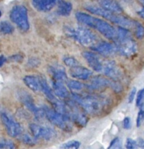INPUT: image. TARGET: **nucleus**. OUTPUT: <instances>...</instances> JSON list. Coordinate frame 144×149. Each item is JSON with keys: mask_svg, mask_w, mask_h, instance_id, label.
Masks as SVG:
<instances>
[{"mask_svg": "<svg viewBox=\"0 0 144 149\" xmlns=\"http://www.w3.org/2000/svg\"><path fill=\"white\" fill-rule=\"evenodd\" d=\"M73 98L85 111L92 115L100 114L104 110L108 104L107 101L104 97L98 96H81L74 94L73 95Z\"/></svg>", "mask_w": 144, "mask_h": 149, "instance_id": "obj_1", "label": "nucleus"}, {"mask_svg": "<svg viewBox=\"0 0 144 149\" xmlns=\"http://www.w3.org/2000/svg\"><path fill=\"white\" fill-rule=\"evenodd\" d=\"M64 28L65 34L81 45L92 48L97 42V37L89 29L80 26H65Z\"/></svg>", "mask_w": 144, "mask_h": 149, "instance_id": "obj_2", "label": "nucleus"}, {"mask_svg": "<svg viewBox=\"0 0 144 149\" xmlns=\"http://www.w3.org/2000/svg\"><path fill=\"white\" fill-rule=\"evenodd\" d=\"M86 9L89 12L92 13L94 15L102 16L103 18L120 26V27H122V28H125L128 29L129 28L133 26L134 25H136L137 24L136 21H134L132 20L129 19V18L119 15L118 13L109 12V11L103 9L102 8H99V7L90 5V6L86 7Z\"/></svg>", "mask_w": 144, "mask_h": 149, "instance_id": "obj_3", "label": "nucleus"}, {"mask_svg": "<svg viewBox=\"0 0 144 149\" xmlns=\"http://www.w3.org/2000/svg\"><path fill=\"white\" fill-rule=\"evenodd\" d=\"M11 21L23 32H26L29 29L28 10L24 5H15L12 8L10 13Z\"/></svg>", "mask_w": 144, "mask_h": 149, "instance_id": "obj_4", "label": "nucleus"}, {"mask_svg": "<svg viewBox=\"0 0 144 149\" xmlns=\"http://www.w3.org/2000/svg\"><path fill=\"white\" fill-rule=\"evenodd\" d=\"M43 111H44L45 116L47 118V119L55 125L56 127H59L61 130L66 132H70L72 130V125L70 123V118L68 116L62 115L59 113L54 109L50 108V107L45 106L43 107Z\"/></svg>", "mask_w": 144, "mask_h": 149, "instance_id": "obj_5", "label": "nucleus"}, {"mask_svg": "<svg viewBox=\"0 0 144 149\" xmlns=\"http://www.w3.org/2000/svg\"><path fill=\"white\" fill-rule=\"evenodd\" d=\"M0 118L8 132V135L11 137H16L21 134L22 128L18 121L7 111H0Z\"/></svg>", "mask_w": 144, "mask_h": 149, "instance_id": "obj_6", "label": "nucleus"}, {"mask_svg": "<svg viewBox=\"0 0 144 149\" xmlns=\"http://www.w3.org/2000/svg\"><path fill=\"white\" fill-rule=\"evenodd\" d=\"M97 29L101 34L109 40H115L116 37V29L106 21L97 18H92L90 26Z\"/></svg>", "mask_w": 144, "mask_h": 149, "instance_id": "obj_7", "label": "nucleus"}, {"mask_svg": "<svg viewBox=\"0 0 144 149\" xmlns=\"http://www.w3.org/2000/svg\"><path fill=\"white\" fill-rule=\"evenodd\" d=\"M116 51L121 55L126 57H131L135 55L138 51V46L132 38L117 40L116 43Z\"/></svg>", "mask_w": 144, "mask_h": 149, "instance_id": "obj_8", "label": "nucleus"}, {"mask_svg": "<svg viewBox=\"0 0 144 149\" xmlns=\"http://www.w3.org/2000/svg\"><path fill=\"white\" fill-rule=\"evenodd\" d=\"M29 130L31 134L35 139H44L45 140H51L57 135L55 130L49 127H43L37 124H31Z\"/></svg>", "mask_w": 144, "mask_h": 149, "instance_id": "obj_9", "label": "nucleus"}, {"mask_svg": "<svg viewBox=\"0 0 144 149\" xmlns=\"http://www.w3.org/2000/svg\"><path fill=\"white\" fill-rule=\"evenodd\" d=\"M18 97H19V100H21V102L26 106V107L29 110H30L34 114L37 119H40L45 116L43 109L36 106L34 100H33L32 97L30 96V94H29L26 91H21L18 94Z\"/></svg>", "mask_w": 144, "mask_h": 149, "instance_id": "obj_10", "label": "nucleus"}, {"mask_svg": "<svg viewBox=\"0 0 144 149\" xmlns=\"http://www.w3.org/2000/svg\"><path fill=\"white\" fill-rule=\"evenodd\" d=\"M82 55L92 70L97 72H103V62L97 54L90 51H85Z\"/></svg>", "mask_w": 144, "mask_h": 149, "instance_id": "obj_11", "label": "nucleus"}, {"mask_svg": "<svg viewBox=\"0 0 144 149\" xmlns=\"http://www.w3.org/2000/svg\"><path fill=\"white\" fill-rule=\"evenodd\" d=\"M60 0H31V5L38 12L47 13L55 8Z\"/></svg>", "mask_w": 144, "mask_h": 149, "instance_id": "obj_12", "label": "nucleus"}, {"mask_svg": "<svg viewBox=\"0 0 144 149\" xmlns=\"http://www.w3.org/2000/svg\"><path fill=\"white\" fill-rule=\"evenodd\" d=\"M91 48L94 51H97V53L105 56H109L117 52L116 45L108 42H97Z\"/></svg>", "mask_w": 144, "mask_h": 149, "instance_id": "obj_13", "label": "nucleus"}, {"mask_svg": "<svg viewBox=\"0 0 144 149\" xmlns=\"http://www.w3.org/2000/svg\"><path fill=\"white\" fill-rule=\"evenodd\" d=\"M103 72L106 76L116 80L121 76L120 69L118 67V65L114 61H108L103 62Z\"/></svg>", "mask_w": 144, "mask_h": 149, "instance_id": "obj_14", "label": "nucleus"}, {"mask_svg": "<svg viewBox=\"0 0 144 149\" xmlns=\"http://www.w3.org/2000/svg\"><path fill=\"white\" fill-rule=\"evenodd\" d=\"M70 74L73 78L81 81L89 80L92 76V72L90 70L80 65L71 67L70 70Z\"/></svg>", "mask_w": 144, "mask_h": 149, "instance_id": "obj_15", "label": "nucleus"}, {"mask_svg": "<svg viewBox=\"0 0 144 149\" xmlns=\"http://www.w3.org/2000/svg\"><path fill=\"white\" fill-rule=\"evenodd\" d=\"M39 81H40V91H43L44 95L47 98V100L53 104L58 99L54 94V91H53L52 88L49 86V85L48 84L47 81L43 77H38Z\"/></svg>", "mask_w": 144, "mask_h": 149, "instance_id": "obj_16", "label": "nucleus"}, {"mask_svg": "<svg viewBox=\"0 0 144 149\" xmlns=\"http://www.w3.org/2000/svg\"><path fill=\"white\" fill-rule=\"evenodd\" d=\"M99 3L103 9L114 13H121L123 11L122 7L116 0H99Z\"/></svg>", "mask_w": 144, "mask_h": 149, "instance_id": "obj_17", "label": "nucleus"}, {"mask_svg": "<svg viewBox=\"0 0 144 149\" xmlns=\"http://www.w3.org/2000/svg\"><path fill=\"white\" fill-rule=\"evenodd\" d=\"M49 72L54 81L63 82L67 79L65 70L61 66H52L49 68Z\"/></svg>", "mask_w": 144, "mask_h": 149, "instance_id": "obj_18", "label": "nucleus"}, {"mask_svg": "<svg viewBox=\"0 0 144 149\" xmlns=\"http://www.w3.org/2000/svg\"><path fill=\"white\" fill-rule=\"evenodd\" d=\"M111 81L110 80L105 78L102 76L94 77L92 79L90 84H89V87L92 90H99L101 88H106V87L110 86Z\"/></svg>", "mask_w": 144, "mask_h": 149, "instance_id": "obj_19", "label": "nucleus"}, {"mask_svg": "<svg viewBox=\"0 0 144 149\" xmlns=\"http://www.w3.org/2000/svg\"><path fill=\"white\" fill-rule=\"evenodd\" d=\"M52 86L53 91H54L55 96L59 97V98H67L69 97L70 93H69L68 89L62 84V82L54 81L52 82Z\"/></svg>", "mask_w": 144, "mask_h": 149, "instance_id": "obj_20", "label": "nucleus"}, {"mask_svg": "<svg viewBox=\"0 0 144 149\" xmlns=\"http://www.w3.org/2000/svg\"><path fill=\"white\" fill-rule=\"evenodd\" d=\"M70 118L80 127H85L88 122V118L81 112L70 108Z\"/></svg>", "mask_w": 144, "mask_h": 149, "instance_id": "obj_21", "label": "nucleus"}, {"mask_svg": "<svg viewBox=\"0 0 144 149\" xmlns=\"http://www.w3.org/2000/svg\"><path fill=\"white\" fill-rule=\"evenodd\" d=\"M25 85L34 92L40 91V85L39 78L34 75H26L23 79Z\"/></svg>", "mask_w": 144, "mask_h": 149, "instance_id": "obj_22", "label": "nucleus"}, {"mask_svg": "<svg viewBox=\"0 0 144 149\" xmlns=\"http://www.w3.org/2000/svg\"><path fill=\"white\" fill-rule=\"evenodd\" d=\"M58 8H57V14L61 16H69L73 10V5L71 2H66L63 0H60L59 2Z\"/></svg>", "mask_w": 144, "mask_h": 149, "instance_id": "obj_23", "label": "nucleus"}, {"mask_svg": "<svg viewBox=\"0 0 144 149\" xmlns=\"http://www.w3.org/2000/svg\"><path fill=\"white\" fill-rule=\"evenodd\" d=\"M14 31V27L8 21H1L0 22V34L6 35L10 34Z\"/></svg>", "mask_w": 144, "mask_h": 149, "instance_id": "obj_24", "label": "nucleus"}, {"mask_svg": "<svg viewBox=\"0 0 144 149\" xmlns=\"http://www.w3.org/2000/svg\"><path fill=\"white\" fill-rule=\"evenodd\" d=\"M67 86L70 89L73 90V91H80L84 87L83 84H82L80 81H74V80L67 81Z\"/></svg>", "mask_w": 144, "mask_h": 149, "instance_id": "obj_25", "label": "nucleus"}, {"mask_svg": "<svg viewBox=\"0 0 144 149\" xmlns=\"http://www.w3.org/2000/svg\"><path fill=\"white\" fill-rule=\"evenodd\" d=\"M20 140L24 144L28 146H34L36 144V139L34 137L29 135L28 134H20Z\"/></svg>", "mask_w": 144, "mask_h": 149, "instance_id": "obj_26", "label": "nucleus"}, {"mask_svg": "<svg viewBox=\"0 0 144 149\" xmlns=\"http://www.w3.org/2000/svg\"><path fill=\"white\" fill-rule=\"evenodd\" d=\"M80 146V143L78 140H70L64 143L61 148L62 149H78Z\"/></svg>", "mask_w": 144, "mask_h": 149, "instance_id": "obj_27", "label": "nucleus"}, {"mask_svg": "<svg viewBox=\"0 0 144 149\" xmlns=\"http://www.w3.org/2000/svg\"><path fill=\"white\" fill-rule=\"evenodd\" d=\"M15 144L10 140L0 139V149H15Z\"/></svg>", "mask_w": 144, "mask_h": 149, "instance_id": "obj_28", "label": "nucleus"}, {"mask_svg": "<svg viewBox=\"0 0 144 149\" xmlns=\"http://www.w3.org/2000/svg\"><path fill=\"white\" fill-rule=\"evenodd\" d=\"M143 103H144V90H140L137 94L136 99V105L137 107L141 108H143Z\"/></svg>", "mask_w": 144, "mask_h": 149, "instance_id": "obj_29", "label": "nucleus"}, {"mask_svg": "<svg viewBox=\"0 0 144 149\" xmlns=\"http://www.w3.org/2000/svg\"><path fill=\"white\" fill-rule=\"evenodd\" d=\"M63 61H64V64H65L67 67H70V68L79 65L78 61L75 58H73V57L72 56L65 57V58H64Z\"/></svg>", "mask_w": 144, "mask_h": 149, "instance_id": "obj_30", "label": "nucleus"}, {"mask_svg": "<svg viewBox=\"0 0 144 149\" xmlns=\"http://www.w3.org/2000/svg\"><path fill=\"white\" fill-rule=\"evenodd\" d=\"M108 149H122V142L119 137L113 139Z\"/></svg>", "mask_w": 144, "mask_h": 149, "instance_id": "obj_31", "label": "nucleus"}, {"mask_svg": "<svg viewBox=\"0 0 144 149\" xmlns=\"http://www.w3.org/2000/svg\"><path fill=\"white\" fill-rule=\"evenodd\" d=\"M125 147L127 149H138V146L137 145L136 141L131 138H127L125 143Z\"/></svg>", "mask_w": 144, "mask_h": 149, "instance_id": "obj_32", "label": "nucleus"}, {"mask_svg": "<svg viewBox=\"0 0 144 149\" xmlns=\"http://www.w3.org/2000/svg\"><path fill=\"white\" fill-rule=\"evenodd\" d=\"M135 27H136L135 34H136L137 38L139 40H141L143 38V27L139 23H137V24L135 25Z\"/></svg>", "mask_w": 144, "mask_h": 149, "instance_id": "obj_33", "label": "nucleus"}, {"mask_svg": "<svg viewBox=\"0 0 144 149\" xmlns=\"http://www.w3.org/2000/svg\"><path fill=\"white\" fill-rule=\"evenodd\" d=\"M144 118V110L143 108L140 109V111L138 112V116H137V120H136V124L137 127H140L143 124V121Z\"/></svg>", "mask_w": 144, "mask_h": 149, "instance_id": "obj_34", "label": "nucleus"}, {"mask_svg": "<svg viewBox=\"0 0 144 149\" xmlns=\"http://www.w3.org/2000/svg\"><path fill=\"white\" fill-rule=\"evenodd\" d=\"M123 127L125 130H129L132 127V121L129 117H125L123 120Z\"/></svg>", "mask_w": 144, "mask_h": 149, "instance_id": "obj_35", "label": "nucleus"}, {"mask_svg": "<svg viewBox=\"0 0 144 149\" xmlns=\"http://www.w3.org/2000/svg\"><path fill=\"white\" fill-rule=\"evenodd\" d=\"M136 88H135V87L131 90L130 93L129 94V97H128V102H129V103H132L134 101V100H135V95H136Z\"/></svg>", "mask_w": 144, "mask_h": 149, "instance_id": "obj_36", "label": "nucleus"}, {"mask_svg": "<svg viewBox=\"0 0 144 149\" xmlns=\"http://www.w3.org/2000/svg\"><path fill=\"white\" fill-rule=\"evenodd\" d=\"M11 59H14V61H16V62H20V61H22L23 59V57L20 55H15L13 56H11Z\"/></svg>", "mask_w": 144, "mask_h": 149, "instance_id": "obj_37", "label": "nucleus"}, {"mask_svg": "<svg viewBox=\"0 0 144 149\" xmlns=\"http://www.w3.org/2000/svg\"><path fill=\"white\" fill-rule=\"evenodd\" d=\"M7 61V58L5 56L0 55V67H2Z\"/></svg>", "mask_w": 144, "mask_h": 149, "instance_id": "obj_38", "label": "nucleus"}, {"mask_svg": "<svg viewBox=\"0 0 144 149\" xmlns=\"http://www.w3.org/2000/svg\"><path fill=\"white\" fill-rule=\"evenodd\" d=\"M137 143V145H138V147H141V148H143V145H144V143H143V140L142 138H138V140H137L136 141Z\"/></svg>", "mask_w": 144, "mask_h": 149, "instance_id": "obj_39", "label": "nucleus"}, {"mask_svg": "<svg viewBox=\"0 0 144 149\" xmlns=\"http://www.w3.org/2000/svg\"><path fill=\"white\" fill-rule=\"evenodd\" d=\"M138 15H140V17H141L142 18H143V16H144V10H143V8H142L141 9V10H140L139 12L138 13Z\"/></svg>", "mask_w": 144, "mask_h": 149, "instance_id": "obj_40", "label": "nucleus"}, {"mask_svg": "<svg viewBox=\"0 0 144 149\" xmlns=\"http://www.w3.org/2000/svg\"><path fill=\"white\" fill-rule=\"evenodd\" d=\"M138 2H141V4H142V5H143V3H144V0H138Z\"/></svg>", "mask_w": 144, "mask_h": 149, "instance_id": "obj_41", "label": "nucleus"}, {"mask_svg": "<svg viewBox=\"0 0 144 149\" xmlns=\"http://www.w3.org/2000/svg\"><path fill=\"white\" fill-rule=\"evenodd\" d=\"M1 15H2V12H1V10H0V17H1Z\"/></svg>", "mask_w": 144, "mask_h": 149, "instance_id": "obj_42", "label": "nucleus"}]
</instances>
